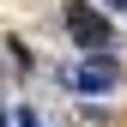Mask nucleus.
<instances>
[{
  "mask_svg": "<svg viewBox=\"0 0 127 127\" xmlns=\"http://www.w3.org/2000/svg\"><path fill=\"white\" fill-rule=\"evenodd\" d=\"M67 36L79 42V49H97V55H103V49H115V24H109L97 6H79V0L67 6Z\"/></svg>",
  "mask_w": 127,
  "mask_h": 127,
  "instance_id": "nucleus-1",
  "label": "nucleus"
},
{
  "mask_svg": "<svg viewBox=\"0 0 127 127\" xmlns=\"http://www.w3.org/2000/svg\"><path fill=\"white\" fill-rule=\"evenodd\" d=\"M115 79H121V61L115 55H91V61H79L67 73V85L73 91H115Z\"/></svg>",
  "mask_w": 127,
  "mask_h": 127,
  "instance_id": "nucleus-2",
  "label": "nucleus"
},
{
  "mask_svg": "<svg viewBox=\"0 0 127 127\" xmlns=\"http://www.w3.org/2000/svg\"><path fill=\"white\" fill-rule=\"evenodd\" d=\"M18 127H42V121H36V115H30V109H24V115H18Z\"/></svg>",
  "mask_w": 127,
  "mask_h": 127,
  "instance_id": "nucleus-3",
  "label": "nucleus"
},
{
  "mask_svg": "<svg viewBox=\"0 0 127 127\" xmlns=\"http://www.w3.org/2000/svg\"><path fill=\"white\" fill-rule=\"evenodd\" d=\"M103 6H127V0H103Z\"/></svg>",
  "mask_w": 127,
  "mask_h": 127,
  "instance_id": "nucleus-4",
  "label": "nucleus"
},
{
  "mask_svg": "<svg viewBox=\"0 0 127 127\" xmlns=\"http://www.w3.org/2000/svg\"><path fill=\"white\" fill-rule=\"evenodd\" d=\"M0 121H6V109H0Z\"/></svg>",
  "mask_w": 127,
  "mask_h": 127,
  "instance_id": "nucleus-5",
  "label": "nucleus"
}]
</instances>
